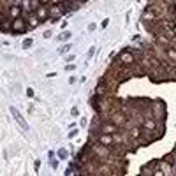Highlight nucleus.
<instances>
[{
    "label": "nucleus",
    "mask_w": 176,
    "mask_h": 176,
    "mask_svg": "<svg viewBox=\"0 0 176 176\" xmlns=\"http://www.w3.org/2000/svg\"><path fill=\"white\" fill-rule=\"evenodd\" d=\"M11 115L14 116V120L18 122V125H19L21 129H23V130H28V123L25 122V118L21 116V113H19V111H16V107H11Z\"/></svg>",
    "instance_id": "nucleus-1"
},
{
    "label": "nucleus",
    "mask_w": 176,
    "mask_h": 176,
    "mask_svg": "<svg viewBox=\"0 0 176 176\" xmlns=\"http://www.w3.org/2000/svg\"><path fill=\"white\" fill-rule=\"evenodd\" d=\"M35 14H37V18H39L41 21H44V19H46V18L50 16V9L42 4V6H39V7L35 9Z\"/></svg>",
    "instance_id": "nucleus-2"
},
{
    "label": "nucleus",
    "mask_w": 176,
    "mask_h": 176,
    "mask_svg": "<svg viewBox=\"0 0 176 176\" xmlns=\"http://www.w3.org/2000/svg\"><path fill=\"white\" fill-rule=\"evenodd\" d=\"M12 30H16L18 34H23L25 32V23H23V19H21L19 16L12 21Z\"/></svg>",
    "instance_id": "nucleus-3"
},
{
    "label": "nucleus",
    "mask_w": 176,
    "mask_h": 176,
    "mask_svg": "<svg viewBox=\"0 0 176 176\" xmlns=\"http://www.w3.org/2000/svg\"><path fill=\"white\" fill-rule=\"evenodd\" d=\"M99 141H100L102 144H106V146H109V144H111V143H113V138H111V136H100V138H99Z\"/></svg>",
    "instance_id": "nucleus-4"
},
{
    "label": "nucleus",
    "mask_w": 176,
    "mask_h": 176,
    "mask_svg": "<svg viewBox=\"0 0 176 176\" xmlns=\"http://www.w3.org/2000/svg\"><path fill=\"white\" fill-rule=\"evenodd\" d=\"M39 23H41V19L37 18V14H35V16H30V19H28V25H30V27H37Z\"/></svg>",
    "instance_id": "nucleus-5"
},
{
    "label": "nucleus",
    "mask_w": 176,
    "mask_h": 176,
    "mask_svg": "<svg viewBox=\"0 0 176 176\" xmlns=\"http://www.w3.org/2000/svg\"><path fill=\"white\" fill-rule=\"evenodd\" d=\"M102 130L106 132V134H113V132L116 130V127L115 125H102Z\"/></svg>",
    "instance_id": "nucleus-6"
},
{
    "label": "nucleus",
    "mask_w": 176,
    "mask_h": 176,
    "mask_svg": "<svg viewBox=\"0 0 176 176\" xmlns=\"http://www.w3.org/2000/svg\"><path fill=\"white\" fill-rule=\"evenodd\" d=\"M19 14H21V9H19L18 6H12V7H11V16H12V18H18Z\"/></svg>",
    "instance_id": "nucleus-7"
},
{
    "label": "nucleus",
    "mask_w": 176,
    "mask_h": 176,
    "mask_svg": "<svg viewBox=\"0 0 176 176\" xmlns=\"http://www.w3.org/2000/svg\"><path fill=\"white\" fill-rule=\"evenodd\" d=\"M122 62H125V63H130V62H132V55H129V53H123V55H122Z\"/></svg>",
    "instance_id": "nucleus-8"
},
{
    "label": "nucleus",
    "mask_w": 176,
    "mask_h": 176,
    "mask_svg": "<svg viewBox=\"0 0 176 176\" xmlns=\"http://www.w3.org/2000/svg\"><path fill=\"white\" fill-rule=\"evenodd\" d=\"M50 14H62V11H60V7H56V6H53V7L50 9Z\"/></svg>",
    "instance_id": "nucleus-9"
},
{
    "label": "nucleus",
    "mask_w": 176,
    "mask_h": 176,
    "mask_svg": "<svg viewBox=\"0 0 176 176\" xmlns=\"http://www.w3.org/2000/svg\"><path fill=\"white\" fill-rule=\"evenodd\" d=\"M167 56L173 58V60H176V51H174V50H169V51H167Z\"/></svg>",
    "instance_id": "nucleus-10"
},
{
    "label": "nucleus",
    "mask_w": 176,
    "mask_h": 176,
    "mask_svg": "<svg viewBox=\"0 0 176 176\" xmlns=\"http://www.w3.org/2000/svg\"><path fill=\"white\" fill-rule=\"evenodd\" d=\"M32 46V39H25L23 41V48H30Z\"/></svg>",
    "instance_id": "nucleus-11"
},
{
    "label": "nucleus",
    "mask_w": 176,
    "mask_h": 176,
    "mask_svg": "<svg viewBox=\"0 0 176 176\" xmlns=\"http://www.w3.org/2000/svg\"><path fill=\"white\" fill-rule=\"evenodd\" d=\"M58 157L60 159H65V157H67V151H65V150H58Z\"/></svg>",
    "instance_id": "nucleus-12"
},
{
    "label": "nucleus",
    "mask_w": 176,
    "mask_h": 176,
    "mask_svg": "<svg viewBox=\"0 0 176 176\" xmlns=\"http://www.w3.org/2000/svg\"><path fill=\"white\" fill-rule=\"evenodd\" d=\"M69 50H71V44H65V46H63V48L60 50V53H67Z\"/></svg>",
    "instance_id": "nucleus-13"
},
{
    "label": "nucleus",
    "mask_w": 176,
    "mask_h": 176,
    "mask_svg": "<svg viewBox=\"0 0 176 176\" xmlns=\"http://www.w3.org/2000/svg\"><path fill=\"white\" fill-rule=\"evenodd\" d=\"M69 37H71V32H63V34L60 35V39H63V41H65V39H69Z\"/></svg>",
    "instance_id": "nucleus-14"
},
{
    "label": "nucleus",
    "mask_w": 176,
    "mask_h": 176,
    "mask_svg": "<svg viewBox=\"0 0 176 176\" xmlns=\"http://www.w3.org/2000/svg\"><path fill=\"white\" fill-rule=\"evenodd\" d=\"M71 113H72V116H78V115H79V109H78V107H72Z\"/></svg>",
    "instance_id": "nucleus-15"
},
{
    "label": "nucleus",
    "mask_w": 176,
    "mask_h": 176,
    "mask_svg": "<svg viewBox=\"0 0 176 176\" xmlns=\"http://www.w3.org/2000/svg\"><path fill=\"white\" fill-rule=\"evenodd\" d=\"M144 125H146L148 129H155V123H153V122H146Z\"/></svg>",
    "instance_id": "nucleus-16"
},
{
    "label": "nucleus",
    "mask_w": 176,
    "mask_h": 176,
    "mask_svg": "<svg viewBox=\"0 0 176 176\" xmlns=\"http://www.w3.org/2000/svg\"><path fill=\"white\" fill-rule=\"evenodd\" d=\"M88 30H90V32H94V30H95V25H94V23H92V25H88Z\"/></svg>",
    "instance_id": "nucleus-17"
},
{
    "label": "nucleus",
    "mask_w": 176,
    "mask_h": 176,
    "mask_svg": "<svg viewBox=\"0 0 176 176\" xmlns=\"http://www.w3.org/2000/svg\"><path fill=\"white\" fill-rule=\"evenodd\" d=\"M51 2H58V0H51Z\"/></svg>",
    "instance_id": "nucleus-18"
},
{
    "label": "nucleus",
    "mask_w": 176,
    "mask_h": 176,
    "mask_svg": "<svg viewBox=\"0 0 176 176\" xmlns=\"http://www.w3.org/2000/svg\"><path fill=\"white\" fill-rule=\"evenodd\" d=\"M0 21H2V14H0Z\"/></svg>",
    "instance_id": "nucleus-19"
}]
</instances>
